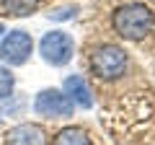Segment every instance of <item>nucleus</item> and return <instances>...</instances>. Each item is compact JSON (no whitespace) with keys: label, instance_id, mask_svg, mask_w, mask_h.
<instances>
[{"label":"nucleus","instance_id":"5","mask_svg":"<svg viewBox=\"0 0 155 145\" xmlns=\"http://www.w3.org/2000/svg\"><path fill=\"white\" fill-rule=\"evenodd\" d=\"M31 112L41 119H72L75 114V104L67 99L62 88H41L31 101Z\"/></svg>","mask_w":155,"mask_h":145},{"label":"nucleus","instance_id":"2","mask_svg":"<svg viewBox=\"0 0 155 145\" xmlns=\"http://www.w3.org/2000/svg\"><path fill=\"white\" fill-rule=\"evenodd\" d=\"M129 67H132V57L122 44L104 42L88 49V72L93 80L104 86L122 83L129 75Z\"/></svg>","mask_w":155,"mask_h":145},{"label":"nucleus","instance_id":"1","mask_svg":"<svg viewBox=\"0 0 155 145\" xmlns=\"http://www.w3.org/2000/svg\"><path fill=\"white\" fill-rule=\"evenodd\" d=\"M111 29L122 42L142 44L155 34V8L147 3H122L111 11Z\"/></svg>","mask_w":155,"mask_h":145},{"label":"nucleus","instance_id":"13","mask_svg":"<svg viewBox=\"0 0 155 145\" xmlns=\"http://www.w3.org/2000/svg\"><path fill=\"white\" fill-rule=\"evenodd\" d=\"M0 122H3V112H0Z\"/></svg>","mask_w":155,"mask_h":145},{"label":"nucleus","instance_id":"4","mask_svg":"<svg viewBox=\"0 0 155 145\" xmlns=\"http://www.w3.org/2000/svg\"><path fill=\"white\" fill-rule=\"evenodd\" d=\"M36 42L26 29H11L0 39V62L8 67H21L31 60Z\"/></svg>","mask_w":155,"mask_h":145},{"label":"nucleus","instance_id":"6","mask_svg":"<svg viewBox=\"0 0 155 145\" xmlns=\"http://www.w3.org/2000/svg\"><path fill=\"white\" fill-rule=\"evenodd\" d=\"M62 91L67 93V99L72 101V104L78 106V109H93V86L88 83V80L80 75V72H72V75H65V80H62Z\"/></svg>","mask_w":155,"mask_h":145},{"label":"nucleus","instance_id":"10","mask_svg":"<svg viewBox=\"0 0 155 145\" xmlns=\"http://www.w3.org/2000/svg\"><path fill=\"white\" fill-rule=\"evenodd\" d=\"M13 91H16V72H13V67L0 62V101L11 99Z\"/></svg>","mask_w":155,"mask_h":145},{"label":"nucleus","instance_id":"9","mask_svg":"<svg viewBox=\"0 0 155 145\" xmlns=\"http://www.w3.org/2000/svg\"><path fill=\"white\" fill-rule=\"evenodd\" d=\"M41 0H0V8L5 16H13V18H26L31 13L39 11Z\"/></svg>","mask_w":155,"mask_h":145},{"label":"nucleus","instance_id":"11","mask_svg":"<svg viewBox=\"0 0 155 145\" xmlns=\"http://www.w3.org/2000/svg\"><path fill=\"white\" fill-rule=\"evenodd\" d=\"M75 16H78V5H60V8H54V11L47 13L49 21H70V18H75Z\"/></svg>","mask_w":155,"mask_h":145},{"label":"nucleus","instance_id":"12","mask_svg":"<svg viewBox=\"0 0 155 145\" xmlns=\"http://www.w3.org/2000/svg\"><path fill=\"white\" fill-rule=\"evenodd\" d=\"M3 34H5V26H3V23H0V39H3Z\"/></svg>","mask_w":155,"mask_h":145},{"label":"nucleus","instance_id":"3","mask_svg":"<svg viewBox=\"0 0 155 145\" xmlns=\"http://www.w3.org/2000/svg\"><path fill=\"white\" fill-rule=\"evenodd\" d=\"M36 52L49 67H65V65H70L72 57H75V39H72L70 31L52 29V31H47L44 36L39 39Z\"/></svg>","mask_w":155,"mask_h":145},{"label":"nucleus","instance_id":"8","mask_svg":"<svg viewBox=\"0 0 155 145\" xmlns=\"http://www.w3.org/2000/svg\"><path fill=\"white\" fill-rule=\"evenodd\" d=\"M47 145H96V140H93V135H91L85 127L70 124V127L57 130Z\"/></svg>","mask_w":155,"mask_h":145},{"label":"nucleus","instance_id":"7","mask_svg":"<svg viewBox=\"0 0 155 145\" xmlns=\"http://www.w3.org/2000/svg\"><path fill=\"white\" fill-rule=\"evenodd\" d=\"M3 145H47V130L34 122H21L3 132Z\"/></svg>","mask_w":155,"mask_h":145}]
</instances>
